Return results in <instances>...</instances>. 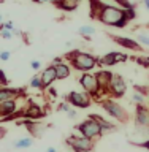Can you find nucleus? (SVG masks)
I'll return each mask as SVG.
<instances>
[{
	"mask_svg": "<svg viewBox=\"0 0 149 152\" xmlns=\"http://www.w3.org/2000/svg\"><path fill=\"white\" fill-rule=\"evenodd\" d=\"M90 18L97 19L108 27L124 28L128 24L126 11L121 10L117 5H109L103 2H90Z\"/></svg>",
	"mask_w": 149,
	"mask_h": 152,
	"instance_id": "obj_1",
	"label": "nucleus"
},
{
	"mask_svg": "<svg viewBox=\"0 0 149 152\" xmlns=\"http://www.w3.org/2000/svg\"><path fill=\"white\" fill-rule=\"evenodd\" d=\"M64 59L68 60L75 70H79L83 73H90L98 65L97 57L89 54V52H83V51H70L64 56Z\"/></svg>",
	"mask_w": 149,
	"mask_h": 152,
	"instance_id": "obj_2",
	"label": "nucleus"
},
{
	"mask_svg": "<svg viewBox=\"0 0 149 152\" xmlns=\"http://www.w3.org/2000/svg\"><path fill=\"white\" fill-rule=\"evenodd\" d=\"M98 104L105 109V113H106L108 116H111L113 119H116L117 122L124 124V122L128 121L127 111H126V109H124L114 98H106V97H105V98H102V100L98 102Z\"/></svg>",
	"mask_w": 149,
	"mask_h": 152,
	"instance_id": "obj_3",
	"label": "nucleus"
},
{
	"mask_svg": "<svg viewBox=\"0 0 149 152\" xmlns=\"http://www.w3.org/2000/svg\"><path fill=\"white\" fill-rule=\"evenodd\" d=\"M79 84H81V87L84 89V92L92 100H98V102L102 100L98 83H97V78H95L94 73H83L79 76Z\"/></svg>",
	"mask_w": 149,
	"mask_h": 152,
	"instance_id": "obj_4",
	"label": "nucleus"
},
{
	"mask_svg": "<svg viewBox=\"0 0 149 152\" xmlns=\"http://www.w3.org/2000/svg\"><path fill=\"white\" fill-rule=\"evenodd\" d=\"M76 130H78V133L81 136L87 138V140H92V141L95 140V138H98V136L103 135L102 128L98 127V124L95 122L90 116L86 119V121L81 122L79 125H76Z\"/></svg>",
	"mask_w": 149,
	"mask_h": 152,
	"instance_id": "obj_5",
	"label": "nucleus"
},
{
	"mask_svg": "<svg viewBox=\"0 0 149 152\" xmlns=\"http://www.w3.org/2000/svg\"><path fill=\"white\" fill-rule=\"evenodd\" d=\"M135 127L137 132L143 136H149V108L138 104L135 111Z\"/></svg>",
	"mask_w": 149,
	"mask_h": 152,
	"instance_id": "obj_6",
	"label": "nucleus"
},
{
	"mask_svg": "<svg viewBox=\"0 0 149 152\" xmlns=\"http://www.w3.org/2000/svg\"><path fill=\"white\" fill-rule=\"evenodd\" d=\"M67 146H70L75 152H90L94 149V141L87 140V138L81 136L79 133H75V135H70L65 140Z\"/></svg>",
	"mask_w": 149,
	"mask_h": 152,
	"instance_id": "obj_7",
	"label": "nucleus"
},
{
	"mask_svg": "<svg viewBox=\"0 0 149 152\" xmlns=\"http://www.w3.org/2000/svg\"><path fill=\"white\" fill-rule=\"evenodd\" d=\"M127 92V81L122 78V75L119 73H111V79H109V89L108 95H111L113 98H121Z\"/></svg>",
	"mask_w": 149,
	"mask_h": 152,
	"instance_id": "obj_8",
	"label": "nucleus"
},
{
	"mask_svg": "<svg viewBox=\"0 0 149 152\" xmlns=\"http://www.w3.org/2000/svg\"><path fill=\"white\" fill-rule=\"evenodd\" d=\"M67 103L70 104L71 108H89L92 104V98L89 97L86 92H70L68 95L65 97Z\"/></svg>",
	"mask_w": 149,
	"mask_h": 152,
	"instance_id": "obj_9",
	"label": "nucleus"
},
{
	"mask_svg": "<svg viewBox=\"0 0 149 152\" xmlns=\"http://www.w3.org/2000/svg\"><path fill=\"white\" fill-rule=\"evenodd\" d=\"M22 113H24V119H27V121H33V122H37V121H40V119L45 117V111H43V109L38 106L37 103H33V102H29L27 108L22 109Z\"/></svg>",
	"mask_w": 149,
	"mask_h": 152,
	"instance_id": "obj_10",
	"label": "nucleus"
},
{
	"mask_svg": "<svg viewBox=\"0 0 149 152\" xmlns=\"http://www.w3.org/2000/svg\"><path fill=\"white\" fill-rule=\"evenodd\" d=\"M98 83V89L102 94V98H105V95H108V89H109V79H111V71L108 70H100L98 73H95Z\"/></svg>",
	"mask_w": 149,
	"mask_h": 152,
	"instance_id": "obj_11",
	"label": "nucleus"
},
{
	"mask_svg": "<svg viewBox=\"0 0 149 152\" xmlns=\"http://www.w3.org/2000/svg\"><path fill=\"white\" fill-rule=\"evenodd\" d=\"M19 124H22L24 127L27 128L29 132H30V135H32V138H40L43 133H45V130L48 127H51V125H43V124H40V122H33V121H27V119H22V121H19Z\"/></svg>",
	"mask_w": 149,
	"mask_h": 152,
	"instance_id": "obj_12",
	"label": "nucleus"
},
{
	"mask_svg": "<svg viewBox=\"0 0 149 152\" xmlns=\"http://www.w3.org/2000/svg\"><path fill=\"white\" fill-rule=\"evenodd\" d=\"M113 38L114 43H117L119 46L126 48V49H132V51H143L141 45L133 38H127V37H121V35H109Z\"/></svg>",
	"mask_w": 149,
	"mask_h": 152,
	"instance_id": "obj_13",
	"label": "nucleus"
},
{
	"mask_svg": "<svg viewBox=\"0 0 149 152\" xmlns=\"http://www.w3.org/2000/svg\"><path fill=\"white\" fill-rule=\"evenodd\" d=\"M51 65H54L56 76H57V79H60V81H62V79H67V78L70 76V73H71L70 65L65 64L62 57H57V59H54V62H52Z\"/></svg>",
	"mask_w": 149,
	"mask_h": 152,
	"instance_id": "obj_14",
	"label": "nucleus"
},
{
	"mask_svg": "<svg viewBox=\"0 0 149 152\" xmlns=\"http://www.w3.org/2000/svg\"><path fill=\"white\" fill-rule=\"evenodd\" d=\"M40 79H41L43 89H46V87H51V86H52V83H54V81L57 79L54 65H49V66H46V68L41 71V75H40Z\"/></svg>",
	"mask_w": 149,
	"mask_h": 152,
	"instance_id": "obj_15",
	"label": "nucleus"
},
{
	"mask_svg": "<svg viewBox=\"0 0 149 152\" xmlns=\"http://www.w3.org/2000/svg\"><path fill=\"white\" fill-rule=\"evenodd\" d=\"M24 94V90L19 89H10V87H0V103L8 102V100H18V97H21Z\"/></svg>",
	"mask_w": 149,
	"mask_h": 152,
	"instance_id": "obj_16",
	"label": "nucleus"
},
{
	"mask_svg": "<svg viewBox=\"0 0 149 152\" xmlns=\"http://www.w3.org/2000/svg\"><path fill=\"white\" fill-rule=\"evenodd\" d=\"M18 109V102L16 100H8V102L0 103V119H7L13 116Z\"/></svg>",
	"mask_w": 149,
	"mask_h": 152,
	"instance_id": "obj_17",
	"label": "nucleus"
},
{
	"mask_svg": "<svg viewBox=\"0 0 149 152\" xmlns=\"http://www.w3.org/2000/svg\"><path fill=\"white\" fill-rule=\"evenodd\" d=\"M90 117H92L94 121L98 124V127L102 128V132H103V133H105V132H113V130H116V125H114L113 122L106 121L105 117L98 116V114H90Z\"/></svg>",
	"mask_w": 149,
	"mask_h": 152,
	"instance_id": "obj_18",
	"label": "nucleus"
},
{
	"mask_svg": "<svg viewBox=\"0 0 149 152\" xmlns=\"http://www.w3.org/2000/svg\"><path fill=\"white\" fill-rule=\"evenodd\" d=\"M54 5L59 10H62V11L71 13V11H75V10L78 8L79 2L78 0H62V2H54Z\"/></svg>",
	"mask_w": 149,
	"mask_h": 152,
	"instance_id": "obj_19",
	"label": "nucleus"
},
{
	"mask_svg": "<svg viewBox=\"0 0 149 152\" xmlns=\"http://www.w3.org/2000/svg\"><path fill=\"white\" fill-rule=\"evenodd\" d=\"M116 64H117L116 62V51L108 52V54H105V56H102L98 59V65L100 66H113Z\"/></svg>",
	"mask_w": 149,
	"mask_h": 152,
	"instance_id": "obj_20",
	"label": "nucleus"
},
{
	"mask_svg": "<svg viewBox=\"0 0 149 152\" xmlns=\"http://www.w3.org/2000/svg\"><path fill=\"white\" fill-rule=\"evenodd\" d=\"M33 144V138L32 136H26V138H19L13 142L14 149H27V147H32Z\"/></svg>",
	"mask_w": 149,
	"mask_h": 152,
	"instance_id": "obj_21",
	"label": "nucleus"
},
{
	"mask_svg": "<svg viewBox=\"0 0 149 152\" xmlns=\"http://www.w3.org/2000/svg\"><path fill=\"white\" fill-rule=\"evenodd\" d=\"M78 33H79L81 37H84L86 40H90V37L95 35V28L92 26H81L78 28Z\"/></svg>",
	"mask_w": 149,
	"mask_h": 152,
	"instance_id": "obj_22",
	"label": "nucleus"
},
{
	"mask_svg": "<svg viewBox=\"0 0 149 152\" xmlns=\"http://www.w3.org/2000/svg\"><path fill=\"white\" fill-rule=\"evenodd\" d=\"M29 86H30L32 89H35V90H45V89H43L40 76H33V78L30 79V83H29Z\"/></svg>",
	"mask_w": 149,
	"mask_h": 152,
	"instance_id": "obj_23",
	"label": "nucleus"
},
{
	"mask_svg": "<svg viewBox=\"0 0 149 152\" xmlns=\"http://www.w3.org/2000/svg\"><path fill=\"white\" fill-rule=\"evenodd\" d=\"M145 95H141V94H138V92H133L132 94V102L133 103H137V106H138V104H143V103H145Z\"/></svg>",
	"mask_w": 149,
	"mask_h": 152,
	"instance_id": "obj_24",
	"label": "nucleus"
},
{
	"mask_svg": "<svg viewBox=\"0 0 149 152\" xmlns=\"http://www.w3.org/2000/svg\"><path fill=\"white\" fill-rule=\"evenodd\" d=\"M135 62H137L138 65L149 68V56H146V57H135Z\"/></svg>",
	"mask_w": 149,
	"mask_h": 152,
	"instance_id": "obj_25",
	"label": "nucleus"
},
{
	"mask_svg": "<svg viewBox=\"0 0 149 152\" xmlns=\"http://www.w3.org/2000/svg\"><path fill=\"white\" fill-rule=\"evenodd\" d=\"M133 89H135V92L145 95V97L149 94V87H146V86H138V84H135V86H133Z\"/></svg>",
	"mask_w": 149,
	"mask_h": 152,
	"instance_id": "obj_26",
	"label": "nucleus"
},
{
	"mask_svg": "<svg viewBox=\"0 0 149 152\" xmlns=\"http://www.w3.org/2000/svg\"><path fill=\"white\" fill-rule=\"evenodd\" d=\"M8 84H10V81L7 78V75H5V71L0 68V87H7Z\"/></svg>",
	"mask_w": 149,
	"mask_h": 152,
	"instance_id": "obj_27",
	"label": "nucleus"
},
{
	"mask_svg": "<svg viewBox=\"0 0 149 152\" xmlns=\"http://www.w3.org/2000/svg\"><path fill=\"white\" fill-rule=\"evenodd\" d=\"M138 43H140V45H146V46H149V37L148 35H143V33H138Z\"/></svg>",
	"mask_w": 149,
	"mask_h": 152,
	"instance_id": "obj_28",
	"label": "nucleus"
},
{
	"mask_svg": "<svg viewBox=\"0 0 149 152\" xmlns=\"http://www.w3.org/2000/svg\"><path fill=\"white\" fill-rule=\"evenodd\" d=\"M0 35H2V38H5V40H11V38H13V32L5 30V28L0 26Z\"/></svg>",
	"mask_w": 149,
	"mask_h": 152,
	"instance_id": "obj_29",
	"label": "nucleus"
},
{
	"mask_svg": "<svg viewBox=\"0 0 149 152\" xmlns=\"http://www.w3.org/2000/svg\"><path fill=\"white\" fill-rule=\"evenodd\" d=\"M57 109H59V111H64V113H68L70 109H71V106L67 102H64V103H59L57 104Z\"/></svg>",
	"mask_w": 149,
	"mask_h": 152,
	"instance_id": "obj_30",
	"label": "nucleus"
},
{
	"mask_svg": "<svg viewBox=\"0 0 149 152\" xmlns=\"http://www.w3.org/2000/svg\"><path fill=\"white\" fill-rule=\"evenodd\" d=\"M2 27L5 28V30H8V32H13L14 28H16V27H14V22H13V21H7V22H3V24H2Z\"/></svg>",
	"mask_w": 149,
	"mask_h": 152,
	"instance_id": "obj_31",
	"label": "nucleus"
},
{
	"mask_svg": "<svg viewBox=\"0 0 149 152\" xmlns=\"http://www.w3.org/2000/svg\"><path fill=\"white\" fill-rule=\"evenodd\" d=\"M11 57V51H0V60L7 62Z\"/></svg>",
	"mask_w": 149,
	"mask_h": 152,
	"instance_id": "obj_32",
	"label": "nucleus"
},
{
	"mask_svg": "<svg viewBox=\"0 0 149 152\" xmlns=\"http://www.w3.org/2000/svg\"><path fill=\"white\" fill-rule=\"evenodd\" d=\"M30 66H32V70L38 71V70L41 68V62H40V60H32V62H30Z\"/></svg>",
	"mask_w": 149,
	"mask_h": 152,
	"instance_id": "obj_33",
	"label": "nucleus"
},
{
	"mask_svg": "<svg viewBox=\"0 0 149 152\" xmlns=\"http://www.w3.org/2000/svg\"><path fill=\"white\" fill-rule=\"evenodd\" d=\"M76 116H78V113H76V109H75V108H71L70 111L67 113V117L71 119V121H73V119H76Z\"/></svg>",
	"mask_w": 149,
	"mask_h": 152,
	"instance_id": "obj_34",
	"label": "nucleus"
},
{
	"mask_svg": "<svg viewBox=\"0 0 149 152\" xmlns=\"http://www.w3.org/2000/svg\"><path fill=\"white\" fill-rule=\"evenodd\" d=\"M132 144H135V146H138V147H145V149L149 151V140L143 141V142H132Z\"/></svg>",
	"mask_w": 149,
	"mask_h": 152,
	"instance_id": "obj_35",
	"label": "nucleus"
},
{
	"mask_svg": "<svg viewBox=\"0 0 149 152\" xmlns=\"http://www.w3.org/2000/svg\"><path fill=\"white\" fill-rule=\"evenodd\" d=\"M48 90H49V95H51L52 98H56V97H57V90H56L54 87H49Z\"/></svg>",
	"mask_w": 149,
	"mask_h": 152,
	"instance_id": "obj_36",
	"label": "nucleus"
},
{
	"mask_svg": "<svg viewBox=\"0 0 149 152\" xmlns=\"http://www.w3.org/2000/svg\"><path fill=\"white\" fill-rule=\"evenodd\" d=\"M21 35H22V32L19 30V28H14L13 30V37H21Z\"/></svg>",
	"mask_w": 149,
	"mask_h": 152,
	"instance_id": "obj_37",
	"label": "nucleus"
},
{
	"mask_svg": "<svg viewBox=\"0 0 149 152\" xmlns=\"http://www.w3.org/2000/svg\"><path fill=\"white\" fill-rule=\"evenodd\" d=\"M143 7H145L146 10H149V0H145V2H143Z\"/></svg>",
	"mask_w": 149,
	"mask_h": 152,
	"instance_id": "obj_38",
	"label": "nucleus"
},
{
	"mask_svg": "<svg viewBox=\"0 0 149 152\" xmlns=\"http://www.w3.org/2000/svg\"><path fill=\"white\" fill-rule=\"evenodd\" d=\"M46 152H57V151H56V147H48Z\"/></svg>",
	"mask_w": 149,
	"mask_h": 152,
	"instance_id": "obj_39",
	"label": "nucleus"
},
{
	"mask_svg": "<svg viewBox=\"0 0 149 152\" xmlns=\"http://www.w3.org/2000/svg\"><path fill=\"white\" fill-rule=\"evenodd\" d=\"M2 24H3V14L0 13V26H2Z\"/></svg>",
	"mask_w": 149,
	"mask_h": 152,
	"instance_id": "obj_40",
	"label": "nucleus"
}]
</instances>
